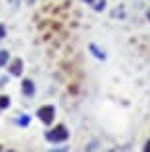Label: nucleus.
Returning <instances> with one entry per match:
<instances>
[{
  "label": "nucleus",
  "mask_w": 150,
  "mask_h": 152,
  "mask_svg": "<svg viewBox=\"0 0 150 152\" xmlns=\"http://www.w3.org/2000/svg\"><path fill=\"white\" fill-rule=\"evenodd\" d=\"M69 138V130H67L65 124H56V129H50L45 132V140L53 142V144H59V142H65Z\"/></svg>",
  "instance_id": "nucleus-1"
},
{
  "label": "nucleus",
  "mask_w": 150,
  "mask_h": 152,
  "mask_svg": "<svg viewBox=\"0 0 150 152\" xmlns=\"http://www.w3.org/2000/svg\"><path fill=\"white\" fill-rule=\"evenodd\" d=\"M36 115H38V118L44 124L50 126V124L56 121V107H53V105H42V107L38 109V113H36Z\"/></svg>",
  "instance_id": "nucleus-2"
},
{
  "label": "nucleus",
  "mask_w": 150,
  "mask_h": 152,
  "mask_svg": "<svg viewBox=\"0 0 150 152\" xmlns=\"http://www.w3.org/2000/svg\"><path fill=\"white\" fill-rule=\"evenodd\" d=\"M8 71H10V75H14V77H20L24 71V59H20V57H14L10 61V65H8Z\"/></svg>",
  "instance_id": "nucleus-3"
},
{
  "label": "nucleus",
  "mask_w": 150,
  "mask_h": 152,
  "mask_svg": "<svg viewBox=\"0 0 150 152\" xmlns=\"http://www.w3.org/2000/svg\"><path fill=\"white\" fill-rule=\"evenodd\" d=\"M34 93H36V85H34V81L32 79H24L22 81V95L32 97Z\"/></svg>",
  "instance_id": "nucleus-4"
},
{
  "label": "nucleus",
  "mask_w": 150,
  "mask_h": 152,
  "mask_svg": "<svg viewBox=\"0 0 150 152\" xmlns=\"http://www.w3.org/2000/svg\"><path fill=\"white\" fill-rule=\"evenodd\" d=\"M89 51L93 53L95 57H97V59H105V57H107V53H105V51H103V50H99V48H97L95 44H89Z\"/></svg>",
  "instance_id": "nucleus-5"
},
{
  "label": "nucleus",
  "mask_w": 150,
  "mask_h": 152,
  "mask_svg": "<svg viewBox=\"0 0 150 152\" xmlns=\"http://www.w3.org/2000/svg\"><path fill=\"white\" fill-rule=\"evenodd\" d=\"M8 61H10V53H8L6 50H0V67L8 65Z\"/></svg>",
  "instance_id": "nucleus-6"
},
{
  "label": "nucleus",
  "mask_w": 150,
  "mask_h": 152,
  "mask_svg": "<svg viewBox=\"0 0 150 152\" xmlns=\"http://www.w3.org/2000/svg\"><path fill=\"white\" fill-rule=\"evenodd\" d=\"M8 107H10V97L0 95V109H8Z\"/></svg>",
  "instance_id": "nucleus-7"
},
{
  "label": "nucleus",
  "mask_w": 150,
  "mask_h": 152,
  "mask_svg": "<svg viewBox=\"0 0 150 152\" xmlns=\"http://www.w3.org/2000/svg\"><path fill=\"white\" fill-rule=\"evenodd\" d=\"M18 124H20V126H28V124H30V117H28V115H20Z\"/></svg>",
  "instance_id": "nucleus-8"
},
{
  "label": "nucleus",
  "mask_w": 150,
  "mask_h": 152,
  "mask_svg": "<svg viewBox=\"0 0 150 152\" xmlns=\"http://www.w3.org/2000/svg\"><path fill=\"white\" fill-rule=\"evenodd\" d=\"M105 6H107L105 0H95V6H93V8H95L97 12H101V10H105Z\"/></svg>",
  "instance_id": "nucleus-9"
},
{
  "label": "nucleus",
  "mask_w": 150,
  "mask_h": 152,
  "mask_svg": "<svg viewBox=\"0 0 150 152\" xmlns=\"http://www.w3.org/2000/svg\"><path fill=\"white\" fill-rule=\"evenodd\" d=\"M6 38V28H4V24H0V39H4Z\"/></svg>",
  "instance_id": "nucleus-10"
},
{
  "label": "nucleus",
  "mask_w": 150,
  "mask_h": 152,
  "mask_svg": "<svg viewBox=\"0 0 150 152\" xmlns=\"http://www.w3.org/2000/svg\"><path fill=\"white\" fill-rule=\"evenodd\" d=\"M50 152H67V146H59V148H51Z\"/></svg>",
  "instance_id": "nucleus-11"
},
{
  "label": "nucleus",
  "mask_w": 150,
  "mask_h": 152,
  "mask_svg": "<svg viewBox=\"0 0 150 152\" xmlns=\"http://www.w3.org/2000/svg\"><path fill=\"white\" fill-rule=\"evenodd\" d=\"M144 152H150V140H148V142L144 144Z\"/></svg>",
  "instance_id": "nucleus-12"
},
{
  "label": "nucleus",
  "mask_w": 150,
  "mask_h": 152,
  "mask_svg": "<svg viewBox=\"0 0 150 152\" xmlns=\"http://www.w3.org/2000/svg\"><path fill=\"white\" fill-rule=\"evenodd\" d=\"M85 2H95V0H85Z\"/></svg>",
  "instance_id": "nucleus-13"
},
{
  "label": "nucleus",
  "mask_w": 150,
  "mask_h": 152,
  "mask_svg": "<svg viewBox=\"0 0 150 152\" xmlns=\"http://www.w3.org/2000/svg\"><path fill=\"white\" fill-rule=\"evenodd\" d=\"M148 20H150V12H148Z\"/></svg>",
  "instance_id": "nucleus-14"
}]
</instances>
